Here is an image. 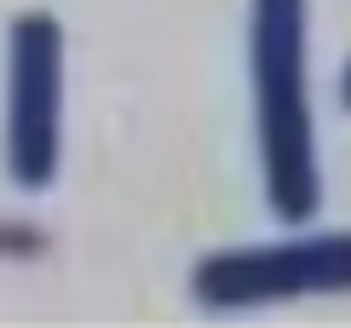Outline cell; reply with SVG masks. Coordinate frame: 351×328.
I'll list each match as a JSON object with an SVG mask.
<instances>
[{
    "label": "cell",
    "mask_w": 351,
    "mask_h": 328,
    "mask_svg": "<svg viewBox=\"0 0 351 328\" xmlns=\"http://www.w3.org/2000/svg\"><path fill=\"white\" fill-rule=\"evenodd\" d=\"M64 150V23L23 12L6 35V173L18 190H47Z\"/></svg>",
    "instance_id": "3957f363"
},
{
    "label": "cell",
    "mask_w": 351,
    "mask_h": 328,
    "mask_svg": "<svg viewBox=\"0 0 351 328\" xmlns=\"http://www.w3.org/2000/svg\"><path fill=\"white\" fill-rule=\"evenodd\" d=\"M190 294L208 311H254L282 300L351 294V231H317V236H288V242L208 253L190 271Z\"/></svg>",
    "instance_id": "7a4b0ae2"
},
{
    "label": "cell",
    "mask_w": 351,
    "mask_h": 328,
    "mask_svg": "<svg viewBox=\"0 0 351 328\" xmlns=\"http://www.w3.org/2000/svg\"><path fill=\"white\" fill-rule=\"evenodd\" d=\"M340 93H346V104H351V69H346V75H340Z\"/></svg>",
    "instance_id": "277c9868"
},
{
    "label": "cell",
    "mask_w": 351,
    "mask_h": 328,
    "mask_svg": "<svg viewBox=\"0 0 351 328\" xmlns=\"http://www.w3.org/2000/svg\"><path fill=\"white\" fill-rule=\"evenodd\" d=\"M305 0H254L247 6V81H254V132L265 161V196L282 225H305L323 207L317 127L305 86Z\"/></svg>",
    "instance_id": "6da1fadb"
}]
</instances>
